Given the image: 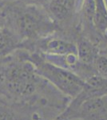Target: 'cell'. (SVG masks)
<instances>
[{
	"label": "cell",
	"instance_id": "obj_1",
	"mask_svg": "<svg viewBox=\"0 0 107 120\" xmlns=\"http://www.w3.org/2000/svg\"><path fill=\"white\" fill-rule=\"evenodd\" d=\"M1 6L3 24L7 26L31 51V45L41 38L59 32L43 7L16 0Z\"/></svg>",
	"mask_w": 107,
	"mask_h": 120
},
{
	"label": "cell",
	"instance_id": "obj_2",
	"mask_svg": "<svg viewBox=\"0 0 107 120\" xmlns=\"http://www.w3.org/2000/svg\"><path fill=\"white\" fill-rule=\"evenodd\" d=\"M42 80L31 62L23 57L22 50L0 60V97L27 102L35 95Z\"/></svg>",
	"mask_w": 107,
	"mask_h": 120
},
{
	"label": "cell",
	"instance_id": "obj_3",
	"mask_svg": "<svg viewBox=\"0 0 107 120\" xmlns=\"http://www.w3.org/2000/svg\"><path fill=\"white\" fill-rule=\"evenodd\" d=\"M22 53L25 59L31 62L41 78L64 94L73 98L83 90L84 79L74 71L46 61L38 52L22 50Z\"/></svg>",
	"mask_w": 107,
	"mask_h": 120
},
{
	"label": "cell",
	"instance_id": "obj_4",
	"mask_svg": "<svg viewBox=\"0 0 107 120\" xmlns=\"http://www.w3.org/2000/svg\"><path fill=\"white\" fill-rule=\"evenodd\" d=\"M83 119L85 120L107 119V94L99 95L88 86L73 98L66 109L54 120H71Z\"/></svg>",
	"mask_w": 107,
	"mask_h": 120
},
{
	"label": "cell",
	"instance_id": "obj_5",
	"mask_svg": "<svg viewBox=\"0 0 107 120\" xmlns=\"http://www.w3.org/2000/svg\"><path fill=\"white\" fill-rule=\"evenodd\" d=\"M78 5V0H50L43 7L58 26L59 33L66 36L70 34L74 39L77 28Z\"/></svg>",
	"mask_w": 107,
	"mask_h": 120
},
{
	"label": "cell",
	"instance_id": "obj_6",
	"mask_svg": "<svg viewBox=\"0 0 107 120\" xmlns=\"http://www.w3.org/2000/svg\"><path fill=\"white\" fill-rule=\"evenodd\" d=\"M31 51L44 55H77V47L74 40L59 32L34 42L31 45Z\"/></svg>",
	"mask_w": 107,
	"mask_h": 120
},
{
	"label": "cell",
	"instance_id": "obj_7",
	"mask_svg": "<svg viewBox=\"0 0 107 120\" xmlns=\"http://www.w3.org/2000/svg\"><path fill=\"white\" fill-rule=\"evenodd\" d=\"M74 41L78 62L83 67L94 71L93 65L96 58L101 53L99 46L81 32L76 34Z\"/></svg>",
	"mask_w": 107,
	"mask_h": 120
},
{
	"label": "cell",
	"instance_id": "obj_8",
	"mask_svg": "<svg viewBox=\"0 0 107 120\" xmlns=\"http://www.w3.org/2000/svg\"><path fill=\"white\" fill-rule=\"evenodd\" d=\"M19 50H26L24 43L10 28L0 25V60L4 59Z\"/></svg>",
	"mask_w": 107,
	"mask_h": 120
},
{
	"label": "cell",
	"instance_id": "obj_9",
	"mask_svg": "<svg viewBox=\"0 0 107 120\" xmlns=\"http://www.w3.org/2000/svg\"><path fill=\"white\" fill-rule=\"evenodd\" d=\"M94 26L102 39L107 35V4L106 0H94Z\"/></svg>",
	"mask_w": 107,
	"mask_h": 120
},
{
	"label": "cell",
	"instance_id": "obj_10",
	"mask_svg": "<svg viewBox=\"0 0 107 120\" xmlns=\"http://www.w3.org/2000/svg\"><path fill=\"white\" fill-rule=\"evenodd\" d=\"M0 120H22L12 107L0 99Z\"/></svg>",
	"mask_w": 107,
	"mask_h": 120
},
{
	"label": "cell",
	"instance_id": "obj_11",
	"mask_svg": "<svg viewBox=\"0 0 107 120\" xmlns=\"http://www.w3.org/2000/svg\"><path fill=\"white\" fill-rule=\"evenodd\" d=\"M93 69L96 75L107 79V56L99 54L94 63Z\"/></svg>",
	"mask_w": 107,
	"mask_h": 120
},
{
	"label": "cell",
	"instance_id": "obj_12",
	"mask_svg": "<svg viewBox=\"0 0 107 120\" xmlns=\"http://www.w3.org/2000/svg\"><path fill=\"white\" fill-rule=\"evenodd\" d=\"M50 0H26V3H33V4H36L38 6H42L44 7L47 3H49Z\"/></svg>",
	"mask_w": 107,
	"mask_h": 120
},
{
	"label": "cell",
	"instance_id": "obj_13",
	"mask_svg": "<svg viewBox=\"0 0 107 120\" xmlns=\"http://www.w3.org/2000/svg\"><path fill=\"white\" fill-rule=\"evenodd\" d=\"M0 19H2V15H1V6H0ZM2 24V23H1ZM0 24V25H1Z\"/></svg>",
	"mask_w": 107,
	"mask_h": 120
}]
</instances>
